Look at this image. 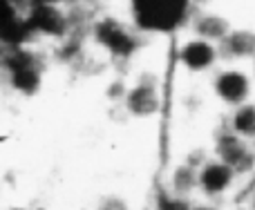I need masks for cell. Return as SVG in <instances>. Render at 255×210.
Segmentation results:
<instances>
[{"label":"cell","instance_id":"7","mask_svg":"<svg viewBox=\"0 0 255 210\" xmlns=\"http://www.w3.org/2000/svg\"><path fill=\"white\" fill-rule=\"evenodd\" d=\"M97 38L117 56H128L134 49V38L115 20H103L97 27Z\"/></svg>","mask_w":255,"mask_h":210},{"label":"cell","instance_id":"10","mask_svg":"<svg viewBox=\"0 0 255 210\" xmlns=\"http://www.w3.org/2000/svg\"><path fill=\"white\" fill-rule=\"evenodd\" d=\"M31 25L38 31L58 36L65 31V16H63L58 9H54L52 4H40V7H36L34 13H31Z\"/></svg>","mask_w":255,"mask_h":210},{"label":"cell","instance_id":"14","mask_svg":"<svg viewBox=\"0 0 255 210\" xmlns=\"http://www.w3.org/2000/svg\"><path fill=\"white\" fill-rule=\"evenodd\" d=\"M159 210H193L190 202L186 197H177V195H163L159 197V204H157Z\"/></svg>","mask_w":255,"mask_h":210},{"label":"cell","instance_id":"15","mask_svg":"<svg viewBox=\"0 0 255 210\" xmlns=\"http://www.w3.org/2000/svg\"><path fill=\"white\" fill-rule=\"evenodd\" d=\"M193 210H220V208L211 206V204H199V206H193Z\"/></svg>","mask_w":255,"mask_h":210},{"label":"cell","instance_id":"5","mask_svg":"<svg viewBox=\"0 0 255 210\" xmlns=\"http://www.w3.org/2000/svg\"><path fill=\"white\" fill-rule=\"evenodd\" d=\"M126 109L132 114V116H152V114L159 112L161 107V99L157 94V88L152 83H139L136 88H132L130 92H126Z\"/></svg>","mask_w":255,"mask_h":210},{"label":"cell","instance_id":"3","mask_svg":"<svg viewBox=\"0 0 255 210\" xmlns=\"http://www.w3.org/2000/svg\"><path fill=\"white\" fill-rule=\"evenodd\" d=\"M213 90H215V94L226 105L240 107V105L249 103L253 83H251V76L242 70H222L220 74L215 76Z\"/></svg>","mask_w":255,"mask_h":210},{"label":"cell","instance_id":"13","mask_svg":"<svg viewBox=\"0 0 255 210\" xmlns=\"http://www.w3.org/2000/svg\"><path fill=\"white\" fill-rule=\"evenodd\" d=\"M11 88L16 92L25 94V97H31V94L38 92L40 88V72L36 65L29 67H20V70L11 72Z\"/></svg>","mask_w":255,"mask_h":210},{"label":"cell","instance_id":"1","mask_svg":"<svg viewBox=\"0 0 255 210\" xmlns=\"http://www.w3.org/2000/svg\"><path fill=\"white\" fill-rule=\"evenodd\" d=\"M186 9V0H134V16L145 29H172Z\"/></svg>","mask_w":255,"mask_h":210},{"label":"cell","instance_id":"9","mask_svg":"<svg viewBox=\"0 0 255 210\" xmlns=\"http://www.w3.org/2000/svg\"><path fill=\"white\" fill-rule=\"evenodd\" d=\"M229 127L238 136H242L244 141H249V143L255 141V103L249 101L240 105V107H233Z\"/></svg>","mask_w":255,"mask_h":210},{"label":"cell","instance_id":"4","mask_svg":"<svg viewBox=\"0 0 255 210\" xmlns=\"http://www.w3.org/2000/svg\"><path fill=\"white\" fill-rule=\"evenodd\" d=\"M235 175L238 172L229 166V163L220 161V159H208L204 166L197 170V190L204 193L206 197H220L233 186Z\"/></svg>","mask_w":255,"mask_h":210},{"label":"cell","instance_id":"6","mask_svg":"<svg viewBox=\"0 0 255 210\" xmlns=\"http://www.w3.org/2000/svg\"><path fill=\"white\" fill-rule=\"evenodd\" d=\"M217 54H220V49L213 43H208V40H204V38H195L181 47L179 61H181V65L190 72H206L208 67H213Z\"/></svg>","mask_w":255,"mask_h":210},{"label":"cell","instance_id":"2","mask_svg":"<svg viewBox=\"0 0 255 210\" xmlns=\"http://www.w3.org/2000/svg\"><path fill=\"white\" fill-rule=\"evenodd\" d=\"M215 157L229 163L235 172H244L249 166H253V150L249 141L238 136L231 127L215 136Z\"/></svg>","mask_w":255,"mask_h":210},{"label":"cell","instance_id":"8","mask_svg":"<svg viewBox=\"0 0 255 210\" xmlns=\"http://www.w3.org/2000/svg\"><path fill=\"white\" fill-rule=\"evenodd\" d=\"M220 54L224 58H251L255 56V31L235 29L220 43Z\"/></svg>","mask_w":255,"mask_h":210},{"label":"cell","instance_id":"11","mask_svg":"<svg viewBox=\"0 0 255 210\" xmlns=\"http://www.w3.org/2000/svg\"><path fill=\"white\" fill-rule=\"evenodd\" d=\"M195 31H197L199 38L208 40V43H213V40L222 43V40H224L233 29H231V25L222 16L206 13V16H202V18H197V20H195Z\"/></svg>","mask_w":255,"mask_h":210},{"label":"cell","instance_id":"12","mask_svg":"<svg viewBox=\"0 0 255 210\" xmlns=\"http://www.w3.org/2000/svg\"><path fill=\"white\" fill-rule=\"evenodd\" d=\"M170 188L172 195H177V197H186L193 190H197V168H193L190 163L177 166L170 177Z\"/></svg>","mask_w":255,"mask_h":210}]
</instances>
